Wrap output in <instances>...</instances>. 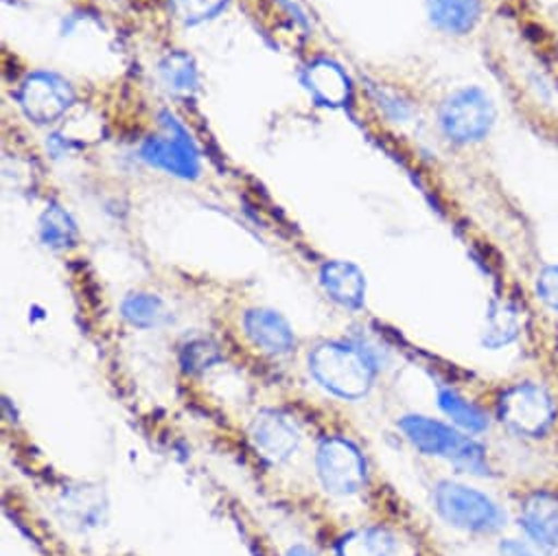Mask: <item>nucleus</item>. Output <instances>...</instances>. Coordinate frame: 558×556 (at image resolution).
Segmentation results:
<instances>
[{
  "label": "nucleus",
  "mask_w": 558,
  "mask_h": 556,
  "mask_svg": "<svg viewBox=\"0 0 558 556\" xmlns=\"http://www.w3.org/2000/svg\"><path fill=\"white\" fill-rule=\"evenodd\" d=\"M310 371L325 390L340 399H362L375 379L373 358L364 349L342 342L320 345L310 355Z\"/></svg>",
  "instance_id": "nucleus-1"
},
{
  "label": "nucleus",
  "mask_w": 558,
  "mask_h": 556,
  "mask_svg": "<svg viewBox=\"0 0 558 556\" xmlns=\"http://www.w3.org/2000/svg\"><path fill=\"white\" fill-rule=\"evenodd\" d=\"M434 499L440 517L447 523L469 532L490 534L497 532L506 521V515L490 497L464 484L442 482L438 484Z\"/></svg>",
  "instance_id": "nucleus-2"
},
{
  "label": "nucleus",
  "mask_w": 558,
  "mask_h": 556,
  "mask_svg": "<svg viewBox=\"0 0 558 556\" xmlns=\"http://www.w3.org/2000/svg\"><path fill=\"white\" fill-rule=\"evenodd\" d=\"M499 419L519 436L538 438L549 432L556 421V403L538 384H517L499 399Z\"/></svg>",
  "instance_id": "nucleus-3"
},
{
  "label": "nucleus",
  "mask_w": 558,
  "mask_h": 556,
  "mask_svg": "<svg viewBox=\"0 0 558 556\" xmlns=\"http://www.w3.org/2000/svg\"><path fill=\"white\" fill-rule=\"evenodd\" d=\"M495 123V106L480 88L453 93L440 110V125L456 143L482 141Z\"/></svg>",
  "instance_id": "nucleus-4"
},
{
  "label": "nucleus",
  "mask_w": 558,
  "mask_h": 556,
  "mask_svg": "<svg viewBox=\"0 0 558 556\" xmlns=\"http://www.w3.org/2000/svg\"><path fill=\"white\" fill-rule=\"evenodd\" d=\"M318 475L329 493L353 495L366 482V460L347 438H325L318 447Z\"/></svg>",
  "instance_id": "nucleus-5"
},
{
  "label": "nucleus",
  "mask_w": 558,
  "mask_h": 556,
  "mask_svg": "<svg viewBox=\"0 0 558 556\" xmlns=\"http://www.w3.org/2000/svg\"><path fill=\"white\" fill-rule=\"evenodd\" d=\"M165 128H167V136L149 138L143 145L141 149L143 160L173 176L195 178L199 171V160L193 143L189 141V134L169 114H165Z\"/></svg>",
  "instance_id": "nucleus-6"
},
{
  "label": "nucleus",
  "mask_w": 558,
  "mask_h": 556,
  "mask_svg": "<svg viewBox=\"0 0 558 556\" xmlns=\"http://www.w3.org/2000/svg\"><path fill=\"white\" fill-rule=\"evenodd\" d=\"M19 101L32 121L51 123L73 106L75 95L71 84L60 75L34 73L25 80Z\"/></svg>",
  "instance_id": "nucleus-7"
},
{
  "label": "nucleus",
  "mask_w": 558,
  "mask_h": 556,
  "mask_svg": "<svg viewBox=\"0 0 558 556\" xmlns=\"http://www.w3.org/2000/svg\"><path fill=\"white\" fill-rule=\"evenodd\" d=\"M401 430L408 436V440L423 454L427 456H440L447 460H456V456L460 454V449L464 447L469 436H460L453 427L427 419V416H418V414H410L401 419Z\"/></svg>",
  "instance_id": "nucleus-8"
},
{
  "label": "nucleus",
  "mask_w": 558,
  "mask_h": 556,
  "mask_svg": "<svg viewBox=\"0 0 558 556\" xmlns=\"http://www.w3.org/2000/svg\"><path fill=\"white\" fill-rule=\"evenodd\" d=\"M250 436L260 456L271 462L288 460L301 445L296 425L278 412H260L252 423Z\"/></svg>",
  "instance_id": "nucleus-9"
},
{
  "label": "nucleus",
  "mask_w": 558,
  "mask_h": 556,
  "mask_svg": "<svg viewBox=\"0 0 558 556\" xmlns=\"http://www.w3.org/2000/svg\"><path fill=\"white\" fill-rule=\"evenodd\" d=\"M519 523L525 534L541 547L558 545V495L536 491L523 499Z\"/></svg>",
  "instance_id": "nucleus-10"
},
{
  "label": "nucleus",
  "mask_w": 558,
  "mask_h": 556,
  "mask_svg": "<svg viewBox=\"0 0 558 556\" xmlns=\"http://www.w3.org/2000/svg\"><path fill=\"white\" fill-rule=\"evenodd\" d=\"M243 327L254 347L271 355H288L296 340L288 321L269 310H252L243 318Z\"/></svg>",
  "instance_id": "nucleus-11"
},
{
  "label": "nucleus",
  "mask_w": 558,
  "mask_h": 556,
  "mask_svg": "<svg viewBox=\"0 0 558 556\" xmlns=\"http://www.w3.org/2000/svg\"><path fill=\"white\" fill-rule=\"evenodd\" d=\"M325 292L347 310H360L366 299V278L362 269L349 261H331L320 271Z\"/></svg>",
  "instance_id": "nucleus-12"
},
{
  "label": "nucleus",
  "mask_w": 558,
  "mask_h": 556,
  "mask_svg": "<svg viewBox=\"0 0 558 556\" xmlns=\"http://www.w3.org/2000/svg\"><path fill=\"white\" fill-rule=\"evenodd\" d=\"M427 14L440 32L462 36L480 21L482 0H427Z\"/></svg>",
  "instance_id": "nucleus-13"
},
{
  "label": "nucleus",
  "mask_w": 558,
  "mask_h": 556,
  "mask_svg": "<svg viewBox=\"0 0 558 556\" xmlns=\"http://www.w3.org/2000/svg\"><path fill=\"white\" fill-rule=\"evenodd\" d=\"M399 539L384 528L353 530L338 543V556H399Z\"/></svg>",
  "instance_id": "nucleus-14"
},
{
  "label": "nucleus",
  "mask_w": 558,
  "mask_h": 556,
  "mask_svg": "<svg viewBox=\"0 0 558 556\" xmlns=\"http://www.w3.org/2000/svg\"><path fill=\"white\" fill-rule=\"evenodd\" d=\"M305 80L314 97L325 106H342L349 99V77L338 64L329 60L312 64Z\"/></svg>",
  "instance_id": "nucleus-15"
},
{
  "label": "nucleus",
  "mask_w": 558,
  "mask_h": 556,
  "mask_svg": "<svg viewBox=\"0 0 558 556\" xmlns=\"http://www.w3.org/2000/svg\"><path fill=\"white\" fill-rule=\"evenodd\" d=\"M438 406L464 432L480 434V432H484L488 427L486 414L477 406L469 403L466 399H462L458 392H453L449 388L438 392Z\"/></svg>",
  "instance_id": "nucleus-16"
},
{
  "label": "nucleus",
  "mask_w": 558,
  "mask_h": 556,
  "mask_svg": "<svg viewBox=\"0 0 558 556\" xmlns=\"http://www.w3.org/2000/svg\"><path fill=\"white\" fill-rule=\"evenodd\" d=\"M40 237L49 247H71L77 241V226L62 206L51 204L40 219Z\"/></svg>",
  "instance_id": "nucleus-17"
},
{
  "label": "nucleus",
  "mask_w": 558,
  "mask_h": 556,
  "mask_svg": "<svg viewBox=\"0 0 558 556\" xmlns=\"http://www.w3.org/2000/svg\"><path fill=\"white\" fill-rule=\"evenodd\" d=\"M123 318L141 329L158 327L165 321V305L158 297L151 294H130L121 305Z\"/></svg>",
  "instance_id": "nucleus-18"
},
{
  "label": "nucleus",
  "mask_w": 558,
  "mask_h": 556,
  "mask_svg": "<svg viewBox=\"0 0 558 556\" xmlns=\"http://www.w3.org/2000/svg\"><path fill=\"white\" fill-rule=\"evenodd\" d=\"M160 73L165 84L175 93H191L197 86V71L189 56L171 53L162 64Z\"/></svg>",
  "instance_id": "nucleus-19"
},
{
  "label": "nucleus",
  "mask_w": 558,
  "mask_h": 556,
  "mask_svg": "<svg viewBox=\"0 0 558 556\" xmlns=\"http://www.w3.org/2000/svg\"><path fill=\"white\" fill-rule=\"evenodd\" d=\"M517 336V316L508 307H493L488 316V329L484 342L490 347H501Z\"/></svg>",
  "instance_id": "nucleus-20"
},
{
  "label": "nucleus",
  "mask_w": 558,
  "mask_h": 556,
  "mask_svg": "<svg viewBox=\"0 0 558 556\" xmlns=\"http://www.w3.org/2000/svg\"><path fill=\"white\" fill-rule=\"evenodd\" d=\"M171 5L180 21L186 25H197L221 12L226 0H171Z\"/></svg>",
  "instance_id": "nucleus-21"
},
{
  "label": "nucleus",
  "mask_w": 558,
  "mask_h": 556,
  "mask_svg": "<svg viewBox=\"0 0 558 556\" xmlns=\"http://www.w3.org/2000/svg\"><path fill=\"white\" fill-rule=\"evenodd\" d=\"M217 358H219V355H217L215 347H210L208 342H193V345H189V347L184 349V353H182V364H184L186 371L195 373V371L208 368Z\"/></svg>",
  "instance_id": "nucleus-22"
},
{
  "label": "nucleus",
  "mask_w": 558,
  "mask_h": 556,
  "mask_svg": "<svg viewBox=\"0 0 558 556\" xmlns=\"http://www.w3.org/2000/svg\"><path fill=\"white\" fill-rule=\"evenodd\" d=\"M536 294L551 312H558V265H549L538 274Z\"/></svg>",
  "instance_id": "nucleus-23"
},
{
  "label": "nucleus",
  "mask_w": 558,
  "mask_h": 556,
  "mask_svg": "<svg viewBox=\"0 0 558 556\" xmlns=\"http://www.w3.org/2000/svg\"><path fill=\"white\" fill-rule=\"evenodd\" d=\"M499 556H534V554L517 541H504L499 547Z\"/></svg>",
  "instance_id": "nucleus-24"
},
{
  "label": "nucleus",
  "mask_w": 558,
  "mask_h": 556,
  "mask_svg": "<svg viewBox=\"0 0 558 556\" xmlns=\"http://www.w3.org/2000/svg\"><path fill=\"white\" fill-rule=\"evenodd\" d=\"M288 556H316L312 549H307V547H303V545H296V547H292L290 552H288Z\"/></svg>",
  "instance_id": "nucleus-25"
}]
</instances>
